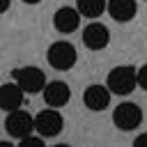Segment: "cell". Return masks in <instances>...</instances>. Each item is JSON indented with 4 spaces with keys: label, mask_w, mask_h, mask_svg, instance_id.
I'll return each instance as SVG.
<instances>
[{
    "label": "cell",
    "mask_w": 147,
    "mask_h": 147,
    "mask_svg": "<svg viewBox=\"0 0 147 147\" xmlns=\"http://www.w3.org/2000/svg\"><path fill=\"white\" fill-rule=\"evenodd\" d=\"M103 9H108V2L106 0H78V11L80 16H87V18H96L103 14Z\"/></svg>",
    "instance_id": "4fadbf2b"
},
{
    "label": "cell",
    "mask_w": 147,
    "mask_h": 147,
    "mask_svg": "<svg viewBox=\"0 0 147 147\" xmlns=\"http://www.w3.org/2000/svg\"><path fill=\"white\" fill-rule=\"evenodd\" d=\"M113 122H115V126H117L119 131H133V129H138L140 122H142V110H140L136 103L124 101V103H119V106L115 108Z\"/></svg>",
    "instance_id": "3957f363"
},
{
    "label": "cell",
    "mask_w": 147,
    "mask_h": 147,
    "mask_svg": "<svg viewBox=\"0 0 147 147\" xmlns=\"http://www.w3.org/2000/svg\"><path fill=\"white\" fill-rule=\"evenodd\" d=\"M46 57H48V64L53 69L64 71V69H71L76 64V48L69 41H55V44H51Z\"/></svg>",
    "instance_id": "7a4b0ae2"
},
{
    "label": "cell",
    "mask_w": 147,
    "mask_h": 147,
    "mask_svg": "<svg viewBox=\"0 0 147 147\" xmlns=\"http://www.w3.org/2000/svg\"><path fill=\"white\" fill-rule=\"evenodd\" d=\"M21 103H23V87L18 83L0 85V108L2 110H16Z\"/></svg>",
    "instance_id": "30bf717a"
},
{
    "label": "cell",
    "mask_w": 147,
    "mask_h": 147,
    "mask_svg": "<svg viewBox=\"0 0 147 147\" xmlns=\"http://www.w3.org/2000/svg\"><path fill=\"white\" fill-rule=\"evenodd\" d=\"M41 138H32V136H25L21 138V147H41Z\"/></svg>",
    "instance_id": "5bb4252c"
},
{
    "label": "cell",
    "mask_w": 147,
    "mask_h": 147,
    "mask_svg": "<svg viewBox=\"0 0 147 147\" xmlns=\"http://www.w3.org/2000/svg\"><path fill=\"white\" fill-rule=\"evenodd\" d=\"M108 14L115 21L126 23L136 16V0H108Z\"/></svg>",
    "instance_id": "7c38bea8"
},
{
    "label": "cell",
    "mask_w": 147,
    "mask_h": 147,
    "mask_svg": "<svg viewBox=\"0 0 147 147\" xmlns=\"http://www.w3.org/2000/svg\"><path fill=\"white\" fill-rule=\"evenodd\" d=\"M9 2H11V0H0V14H5V11L9 9Z\"/></svg>",
    "instance_id": "e0dca14e"
},
{
    "label": "cell",
    "mask_w": 147,
    "mask_h": 147,
    "mask_svg": "<svg viewBox=\"0 0 147 147\" xmlns=\"http://www.w3.org/2000/svg\"><path fill=\"white\" fill-rule=\"evenodd\" d=\"M83 103L90 108V110H103V108H108V103H110V90H108V85L103 87V85H90L87 90H85V94H83Z\"/></svg>",
    "instance_id": "ba28073f"
},
{
    "label": "cell",
    "mask_w": 147,
    "mask_h": 147,
    "mask_svg": "<svg viewBox=\"0 0 147 147\" xmlns=\"http://www.w3.org/2000/svg\"><path fill=\"white\" fill-rule=\"evenodd\" d=\"M23 2H28V5H37V2H41V0H23Z\"/></svg>",
    "instance_id": "ac0fdd59"
},
{
    "label": "cell",
    "mask_w": 147,
    "mask_h": 147,
    "mask_svg": "<svg viewBox=\"0 0 147 147\" xmlns=\"http://www.w3.org/2000/svg\"><path fill=\"white\" fill-rule=\"evenodd\" d=\"M62 124H64V119H62V115H60L57 110H53V106L46 108V110H41V113L34 117V131H37L41 138H53V136H57V133L62 131Z\"/></svg>",
    "instance_id": "8992f818"
},
{
    "label": "cell",
    "mask_w": 147,
    "mask_h": 147,
    "mask_svg": "<svg viewBox=\"0 0 147 147\" xmlns=\"http://www.w3.org/2000/svg\"><path fill=\"white\" fill-rule=\"evenodd\" d=\"M14 80L23 87V92L28 94H37V92H44L46 87V76L41 69L37 67H23V69H16L14 71Z\"/></svg>",
    "instance_id": "277c9868"
},
{
    "label": "cell",
    "mask_w": 147,
    "mask_h": 147,
    "mask_svg": "<svg viewBox=\"0 0 147 147\" xmlns=\"http://www.w3.org/2000/svg\"><path fill=\"white\" fill-rule=\"evenodd\" d=\"M5 129H7V133L11 136V138H25V136H30L32 131H34V119L30 117V113H25V110H9V115H7V119H5Z\"/></svg>",
    "instance_id": "5b68a950"
},
{
    "label": "cell",
    "mask_w": 147,
    "mask_h": 147,
    "mask_svg": "<svg viewBox=\"0 0 147 147\" xmlns=\"http://www.w3.org/2000/svg\"><path fill=\"white\" fill-rule=\"evenodd\" d=\"M78 23H80V11L78 9H71V7H62L53 16V25L60 32H74L78 28Z\"/></svg>",
    "instance_id": "8fae6325"
},
{
    "label": "cell",
    "mask_w": 147,
    "mask_h": 147,
    "mask_svg": "<svg viewBox=\"0 0 147 147\" xmlns=\"http://www.w3.org/2000/svg\"><path fill=\"white\" fill-rule=\"evenodd\" d=\"M136 85H138V69H133V67L122 64L108 74V90L113 94H119V96L131 94L136 90Z\"/></svg>",
    "instance_id": "6da1fadb"
},
{
    "label": "cell",
    "mask_w": 147,
    "mask_h": 147,
    "mask_svg": "<svg viewBox=\"0 0 147 147\" xmlns=\"http://www.w3.org/2000/svg\"><path fill=\"white\" fill-rule=\"evenodd\" d=\"M133 145H136V147H145V145H147V133H142V136H138V138L133 140Z\"/></svg>",
    "instance_id": "2e32d148"
},
{
    "label": "cell",
    "mask_w": 147,
    "mask_h": 147,
    "mask_svg": "<svg viewBox=\"0 0 147 147\" xmlns=\"http://www.w3.org/2000/svg\"><path fill=\"white\" fill-rule=\"evenodd\" d=\"M69 96H71L69 85H67V83H62V80L46 83V87H44V101H46L48 106H53V108L64 106V103L69 101Z\"/></svg>",
    "instance_id": "9c48e42d"
},
{
    "label": "cell",
    "mask_w": 147,
    "mask_h": 147,
    "mask_svg": "<svg viewBox=\"0 0 147 147\" xmlns=\"http://www.w3.org/2000/svg\"><path fill=\"white\" fill-rule=\"evenodd\" d=\"M138 85H140L142 90H147V64H142V67L138 69Z\"/></svg>",
    "instance_id": "9a60e30c"
},
{
    "label": "cell",
    "mask_w": 147,
    "mask_h": 147,
    "mask_svg": "<svg viewBox=\"0 0 147 147\" xmlns=\"http://www.w3.org/2000/svg\"><path fill=\"white\" fill-rule=\"evenodd\" d=\"M110 41V34H108V28L103 23H96L92 21L85 30H83V44L90 48V51H101L106 48Z\"/></svg>",
    "instance_id": "52a82bcc"
}]
</instances>
